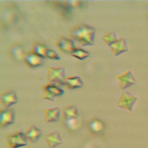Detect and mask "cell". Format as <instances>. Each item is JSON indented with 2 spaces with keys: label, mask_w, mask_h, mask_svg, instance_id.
<instances>
[{
  "label": "cell",
  "mask_w": 148,
  "mask_h": 148,
  "mask_svg": "<svg viewBox=\"0 0 148 148\" xmlns=\"http://www.w3.org/2000/svg\"><path fill=\"white\" fill-rule=\"evenodd\" d=\"M47 47L43 43L39 42H34L31 45V51L35 54L45 58V51Z\"/></svg>",
  "instance_id": "d6986e66"
},
{
  "label": "cell",
  "mask_w": 148,
  "mask_h": 148,
  "mask_svg": "<svg viewBox=\"0 0 148 148\" xmlns=\"http://www.w3.org/2000/svg\"><path fill=\"white\" fill-rule=\"evenodd\" d=\"M25 53L24 47L20 44H14L9 49L10 56L16 60H23Z\"/></svg>",
  "instance_id": "ac0fdd59"
},
{
  "label": "cell",
  "mask_w": 148,
  "mask_h": 148,
  "mask_svg": "<svg viewBox=\"0 0 148 148\" xmlns=\"http://www.w3.org/2000/svg\"><path fill=\"white\" fill-rule=\"evenodd\" d=\"M45 141L49 148H56L63 143L61 134L58 131H53L45 136Z\"/></svg>",
  "instance_id": "8fae6325"
},
{
  "label": "cell",
  "mask_w": 148,
  "mask_h": 148,
  "mask_svg": "<svg viewBox=\"0 0 148 148\" xmlns=\"http://www.w3.org/2000/svg\"><path fill=\"white\" fill-rule=\"evenodd\" d=\"M56 46L64 53H70L76 47L74 40L64 36H59L55 42Z\"/></svg>",
  "instance_id": "9c48e42d"
},
{
  "label": "cell",
  "mask_w": 148,
  "mask_h": 148,
  "mask_svg": "<svg viewBox=\"0 0 148 148\" xmlns=\"http://www.w3.org/2000/svg\"><path fill=\"white\" fill-rule=\"evenodd\" d=\"M62 116L65 121L79 118V110L75 105H69L64 107L62 110Z\"/></svg>",
  "instance_id": "9a60e30c"
},
{
  "label": "cell",
  "mask_w": 148,
  "mask_h": 148,
  "mask_svg": "<svg viewBox=\"0 0 148 148\" xmlns=\"http://www.w3.org/2000/svg\"><path fill=\"white\" fill-rule=\"evenodd\" d=\"M83 82L79 76H73L65 78V86L68 89L73 90L80 88L83 87Z\"/></svg>",
  "instance_id": "e0dca14e"
},
{
  "label": "cell",
  "mask_w": 148,
  "mask_h": 148,
  "mask_svg": "<svg viewBox=\"0 0 148 148\" xmlns=\"http://www.w3.org/2000/svg\"><path fill=\"white\" fill-rule=\"evenodd\" d=\"M44 58L39 56L33 52H26L23 61L27 66L30 68H35L42 66L44 63Z\"/></svg>",
  "instance_id": "ba28073f"
},
{
  "label": "cell",
  "mask_w": 148,
  "mask_h": 148,
  "mask_svg": "<svg viewBox=\"0 0 148 148\" xmlns=\"http://www.w3.org/2000/svg\"><path fill=\"white\" fill-rule=\"evenodd\" d=\"M65 69L62 66H49L47 68V79L50 83L58 86H65Z\"/></svg>",
  "instance_id": "7a4b0ae2"
},
{
  "label": "cell",
  "mask_w": 148,
  "mask_h": 148,
  "mask_svg": "<svg viewBox=\"0 0 148 148\" xmlns=\"http://www.w3.org/2000/svg\"><path fill=\"white\" fill-rule=\"evenodd\" d=\"M112 54L115 56H119V55L125 53L128 51V46L125 39L121 38L110 47Z\"/></svg>",
  "instance_id": "5bb4252c"
},
{
  "label": "cell",
  "mask_w": 148,
  "mask_h": 148,
  "mask_svg": "<svg viewBox=\"0 0 148 148\" xmlns=\"http://www.w3.org/2000/svg\"><path fill=\"white\" fill-rule=\"evenodd\" d=\"M146 17H147V18L148 19V13H147V14H146Z\"/></svg>",
  "instance_id": "603a6c76"
},
{
  "label": "cell",
  "mask_w": 148,
  "mask_h": 148,
  "mask_svg": "<svg viewBox=\"0 0 148 148\" xmlns=\"http://www.w3.org/2000/svg\"><path fill=\"white\" fill-rule=\"evenodd\" d=\"M15 121V112L12 108H3L0 111V126L6 128Z\"/></svg>",
  "instance_id": "52a82bcc"
},
{
  "label": "cell",
  "mask_w": 148,
  "mask_h": 148,
  "mask_svg": "<svg viewBox=\"0 0 148 148\" xmlns=\"http://www.w3.org/2000/svg\"><path fill=\"white\" fill-rule=\"evenodd\" d=\"M18 101L15 91L13 90H8L4 91L1 95V103L5 108H9L16 104Z\"/></svg>",
  "instance_id": "30bf717a"
},
{
  "label": "cell",
  "mask_w": 148,
  "mask_h": 148,
  "mask_svg": "<svg viewBox=\"0 0 148 148\" xmlns=\"http://www.w3.org/2000/svg\"><path fill=\"white\" fill-rule=\"evenodd\" d=\"M43 94L42 98L49 101H54L57 97H60L64 94L63 89L60 88L58 85L49 83L42 87Z\"/></svg>",
  "instance_id": "277c9868"
},
{
  "label": "cell",
  "mask_w": 148,
  "mask_h": 148,
  "mask_svg": "<svg viewBox=\"0 0 148 148\" xmlns=\"http://www.w3.org/2000/svg\"><path fill=\"white\" fill-rule=\"evenodd\" d=\"M61 116V110L58 108H51L45 109L43 120L46 123L58 121Z\"/></svg>",
  "instance_id": "7c38bea8"
},
{
  "label": "cell",
  "mask_w": 148,
  "mask_h": 148,
  "mask_svg": "<svg viewBox=\"0 0 148 148\" xmlns=\"http://www.w3.org/2000/svg\"><path fill=\"white\" fill-rule=\"evenodd\" d=\"M116 79L118 81L120 88L122 90H125L136 83L135 77L132 71L130 69L117 75Z\"/></svg>",
  "instance_id": "8992f818"
},
{
  "label": "cell",
  "mask_w": 148,
  "mask_h": 148,
  "mask_svg": "<svg viewBox=\"0 0 148 148\" xmlns=\"http://www.w3.org/2000/svg\"><path fill=\"white\" fill-rule=\"evenodd\" d=\"M24 134L28 142L35 143L40 138L42 135V132L38 127L34 125H31L27 128Z\"/></svg>",
  "instance_id": "4fadbf2b"
},
{
  "label": "cell",
  "mask_w": 148,
  "mask_h": 148,
  "mask_svg": "<svg viewBox=\"0 0 148 148\" xmlns=\"http://www.w3.org/2000/svg\"><path fill=\"white\" fill-rule=\"evenodd\" d=\"M119 39L117 37L116 33L113 31H110L106 34L103 36V40L106 45L108 47H110L114 43H115Z\"/></svg>",
  "instance_id": "44dd1931"
},
{
  "label": "cell",
  "mask_w": 148,
  "mask_h": 148,
  "mask_svg": "<svg viewBox=\"0 0 148 148\" xmlns=\"http://www.w3.org/2000/svg\"><path fill=\"white\" fill-rule=\"evenodd\" d=\"M70 55L77 58V60H79L80 61H83L86 58H88L90 57V54L89 52H88L87 51L82 48L76 47L73 50V51L70 53Z\"/></svg>",
  "instance_id": "ffe728a7"
},
{
  "label": "cell",
  "mask_w": 148,
  "mask_h": 148,
  "mask_svg": "<svg viewBox=\"0 0 148 148\" xmlns=\"http://www.w3.org/2000/svg\"><path fill=\"white\" fill-rule=\"evenodd\" d=\"M45 58L54 60H60L61 59V57L56 51L49 48L45 51Z\"/></svg>",
  "instance_id": "7402d4cb"
},
{
  "label": "cell",
  "mask_w": 148,
  "mask_h": 148,
  "mask_svg": "<svg viewBox=\"0 0 148 148\" xmlns=\"http://www.w3.org/2000/svg\"><path fill=\"white\" fill-rule=\"evenodd\" d=\"M5 140L8 148H21L27 146L29 142L24 132L21 131L8 135Z\"/></svg>",
  "instance_id": "3957f363"
},
{
  "label": "cell",
  "mask_w": 148,
  "mask_h": 148,
  "mask_svg": "<svg viewBox=\"0 0 148 148\" xmlns=\"http://www.w3.org/2000/svg\"><path fill=\"white\" fill-rule=\"evenodd\" d=\"M87 125L90 131L95 134L101 133L105 127L104 123L98 118H93L90 120Z\"/></svg>",
  "instance_id": "2e32d148"
},
{
  "label": "cell",
  "mask_w": 148,
  "mask_h": 148,
  "mask_svg": "<svg viewBox=\"0 0 148 148\" xmlns=\"http://www.w3.org/2000/svg\"><path fill=\"white\" fill-rule=\"evenodd\" d=\"M95 34L96 30L93 27L84 23H79L74 25L69 32L72 39L82 46H93Z\"/></svg>",
  "instance_id": "6da1fadb"
},
{
  "label": "cell",
  "mask_w": 148,
  "mask_h": 148,
  "mask_svg": "<svg viewBox=\"0 0 148 148\" xmlns=\"http://www.w3.org/2000/svg\"><path fill=\"white\" fill-rule=\"evenodd\" d=\"M138 97L128 91H124L119 98L117 105L119 108L128 112H131Z\"/></svg>",
  "instance_id": "5b68a950"
}]
</instances>
